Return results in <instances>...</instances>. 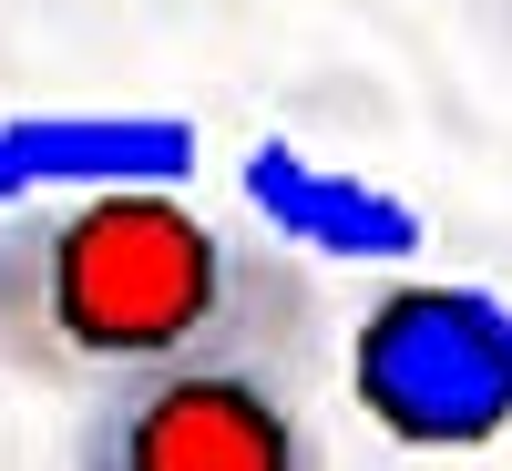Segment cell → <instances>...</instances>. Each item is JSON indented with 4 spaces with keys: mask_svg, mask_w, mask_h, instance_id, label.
<instances>
[{
    "mask_svg": "<svg viewBox=\"0 0 512 471\" xmlns=\"http://www.w3.org/2000/svg\"><path fill=\"white\" fill-rule=\"evenodd\" d=\"M308 287L175 185H82L0 205V359L52 390H113L134 369L297 349Z\"/></svg>",
    "mask_w": 512,
    "mask_h": 471,
    "instance_id": "cell-1",
    "label": "cell"
},
{
    "mask_svg": "<svg viewBox=\"0 0 512 471\" xmlns=\"http://www.w3.org/2000/svg\"><path fill=\"white\" fill-rule=\"evenodd\" d=\"M72 471H318V441L267 349H216L93 390Z\"/></svg>",
    "mask_w": 512,
    "mask_h": 471,
    "instance_id": "cell-2",
    "label": "cell"
},
{
    "mask_svg": "<svg viewBox=\"0 0 512 471\" xmlns=\"http://www.w3.org/2000/svg\"><path fill=\"white\" fill-rule=\"evenodd\" d=\"M205 134L185 113H11L0 123V205L82 185H185Z\"/></svg>",
    "mask_w": 512,
    "mask_h": 471,
    "instance_id": "cell-5",
    "label": "cell"
},
{
    "mask_svg": "<svg viewBox=\"0 0 512 471\" xmlns=\"http://www.w3.org/2000/svg\"><path fill=\"white\" fill-rule=\"evenodd\" d=\"M236 195H246V216L277 246L349 256V267H400V256H420V236H431V216H420L410 195L369 185V175H338V164L297 154V144H256L236 164Z\"/></svg>",
    "mask_w": 512,
    "mask_h": 471,
    "instance_id": "cell-4",
    "label": "cell"
},
{
    "mask_svg": "<svg viewBox=\"0 0 512 471\" xmlns=\"http://www.w3.org/2000/svg\"><path fill=\"white\" fill-rule=\"evenodd\" d=\"M349 379L400 451H482L512 431V359L492 287H390L369 297Z\"/></svg>",
    "mask_w": 512,
    "mask_h": 471,
    "instance_id": "cell-3",
    "label": "cell"
}]
</instances>
